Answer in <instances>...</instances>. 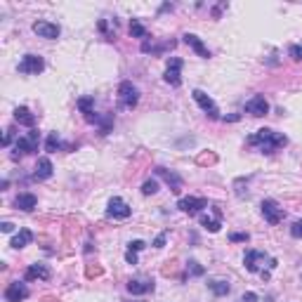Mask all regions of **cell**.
Returning <instances> with one entry per match:
<instances>
[{
	"instance_id": "obj_22",
	"label": "cell",
	"mask_w": 302,
	"mask_h": 302,
	"mask_svg": "<svg viewBox=\"0 0 302 302\" xmlns=\"http://www.w3.org/2000/svg\"><path fill=\"white\" fill-rule=\"evenodd\" d=\"M59 149H64L59 135H57V132H50V137L45 139V151L47 153H55V151H59Z\"/></svg>"
},
{
	"instance_id": "obj_6",
	"label": "cell",
	"mask_w": 302,
	"mask_h": 302,
	"mask_svg": "<svg viewBox=\"0 0 302 302\" xmlns=\"http://www.w3.org/2000/svg\"><path fill=\"white\" fill-rule=\"evenodd\" d=\"M106 215L109 217H113V220H128L130 215H132V208L123 201V198L113 196L109 201V208H106Z\"/></svg>"
},
{
	"instance_id": "obj_37",
	"label": "cell",
	"mask_w": 302,
	"mask_h": 302,
	"mask_svg": "<svg viewBox=\"0 0 302 302\" xmlns=\"http://www.w3.org/2000/svg\"><path fill=\"white\" fill-rule=\"evenodd\" d=\"M0 229H2L5 234H10V231L15 229V225H12V222H2V225H0Z\"/></svg>"
},
{
	"instance_id": "obj_11",
	"label": "cell",
	"mask_w": 302,
	"mask_h": 302,
	"mask_svg": "<svg viewBox=\"0 0 302 302\" xmlns=\"http://www.w3.org/2000/svg\"><path fill=\"white\" fill-rule=\"evenodd\" d=\"M33 33H36L38 38L55 40V38H59L61 29L57 26V24H52V21H33Z\"/></svg>"
},
{
	"instance_id": "obj_14",
	"label": "cell",
	"mask_w": 302,
	"mask_h": 302,
	"mask_svg": "<svg viewBox=\"0 0 302 302\" xmlns=\"http://www.w3.org/2000/svg\"><path fill=\"white\" fill-rule=\"evenodd\" d=\"M50 276H52V272H50L47 264H31L29 269H26V274H24V281H36V279L47 281Z\"/></svg>"
},
{
	"instance_id": "obj_5",
	"label": "cell",
	"mask_w": 302,
	"mask_h": 302,
	"mask_svg": "<svg viewBox=\"0 0 302 302\" xmlns=\"http://www.w3.org/2000/svg\"><path fill=\"white\" fill-rule=\"evenodd\" d=\"M118 99H121V106L132 109V106H137V102H139V90H137L130 80H123L121 85H118Z\"/></svg>"
},
{
	"instance_id": "obj_10",
	"label": "cell",
	"mask_w": 302,
	"mask_h": 302,
	"mask_svg": "<svg viewBox=\"0 0 302 302\" xmlns=\"http://www.w3.org/2000/svg\"><path fill=\"white\" fill-rule=\"evenodd\" d=\"M245 111H248L250 116H255V118H262V116L269 113V102H267L262 94H255L253 99L245 102Z\"/></svg>"
},
{
	"instance_id": "obj_31",
	"label": "cell",
	"mask_w": 302,
	"mask_h": 302,
	"mask_svg": "<svg viewBox=\"0 0 302 302\" xmlns=\"http://www.w3.org/2000/svg\"><path fill=\"white\" fill-rule=\"evenodd\" d=\"M189 272L194 274V276H201V274H203V267L198 264L196 260H191V262H189Z\"/></svg>"
},
{
	"instance_id": "obj_25",
	"label": "cell",
	"mask_w": 302,
	"mask_h": 302,
	"mask_svg": "<svg viewBox=\"0 0 302 302\" xmlns=\"http://www.w3.org/2000/svg\"><path fill=\"white\" fill-rule=\"evenodd\" d=\"M78 109H80V113H85V116L94 113V111H92V109H94V97H80V99H78Z\"/></svg>"
},
{
	"instance_id": "obj_35",
	"label": "cell",
	"mask_w": 302,
	"mask_h": 302,
	"mask_svg": "<svg viewBox=\"0 0 302 302\" xmlns=\"http://www.w3.org/2000/svg\"><path fill=\"white\" fill-rule=\"evenodd\" d=\"M125 260H128L130 264H137V253L135 250H128V253H125Z\"/></svg>"
},
{
	"instance_id": "obj_33",
	"label": "cell",
	"mask_w": 302,
	"mask_h": 302,
	"mask_svg": "<svg viewBox=\"0 0 302 302\" xmlns=\"http://www.w3.org/2000/svg\"><path fill=\"white\" fill-rule=\"evenodd\" d=\"M166 239H168L166 231H163V234H158V236H156V241H153V248H163V245H166Z\"/></svg>"
},
{
	"instance_id": "obj_20",
	"label": "cell",
	"mask_w": 302,
	"mask_h": 302,
	"mask_svg": "<svg viewBox=\"0 0 302 302\" xmlns=\"http://www.w3.org/2000/svg\"><path fill=\"white\" fill-rule=\"evenodd\" d=\"M128 290H130L132 295L151 293V290H153V281H139V279H132V281H128Z\"/></svg>"
},
{
	"instance_id": "obj_1",
	"label": "cell",
	"mask_w": 302,
	"mask_h": 302,
	"mask_svg": "<svg viewBox=\"0 0 302 302\" xmlns=\"http://www.w3.org/2000/svg\"><path fill=\"white\" fill-rule=\"evenodd\" d=\"M253 147H260L262 153H274L276 149H281V147H286L288 139L283 135H279V132H274L269 128H262V130H257L255 135L248 139Z\"/></svg>"
},
{
	"instance_id": "obj_19",
	"label": "cell",
	"mask_w": 302,
	"mask_h": 302,
	"mask_svg": "<svg viewBox=\"0 0 302 302\" xmlns=\"http://www.w3.org/2000/svg\"><path fill=\"white\" fill-rule=\"evenodd\" d=\"M15 206L19 208V210L31 212V210H36V206H38V198L33 196V194H19V196L15 198Z\"/></svg>"
},
{
	"instance_id": "obj_7",
	"label": "cell",
	"mask_w": 302,
	"mask_h": 302,
	"mask_svg": "<svg viewBox=\"0 0 302 302\" xmlns=\"http://www.w3.org/2000/svg\"><path fill=\"white\" fill-rule=\"evenodd\" d=\"M166 83L172 85V88H180L182 85V59L180 57H172L168 61V69H166Z\"/></svg>"
},
{
	"instance_id": "obj_36",
	"label": "cell",
	"mask_w": 302,
	"mask_h": 302,
	"mask_svg": "<svg viewBox=\"0 0 302 302\" xmlns=\"http://www.w3.org/2000/svg\"><path fill=\"white\" fill-rule=\"evenodd\" d=\"M241 302H257V295L255 293H245V295L241 298Z\"/></svg>"
},
{
	"instance_id": "obj_12",
	"label": "cell",
	"mask_w": 302,
	"mask_h": 302,
	"mask_svg": "<svg viewBox=\"0 0 302 302\" xmlns=\"http://www.w3.org/2000/svg\"><path fill=\"white\" fill-rule=\"evenodd\" d=\"M29 298V288L26 283H21V281H15V283H10V286L5 288V300L7 302H21Z\"/></svg>"
},
{
	"instance_id": "obj_17",
	"label": "cell",
	"mask_w": 302,
	"mask_h": 302,
	"mask_svg": "<svg viewBox=\"0 0 302 302\" xmlns=\"http://www.w3.org/2000/svg\"><path fill=\"white\" fill-rule=\"evenodd\" d=\"M156 175H158V177H163V180L168 182V187H170L175 194L182 189V177H180V175L170 172V170H166V168H156Z\"/></svg>"
},
{
	"instance_id": "obj_16",
	"label": "cell",
	"mask_w": 302,
	"mask_h": 302,
	"mask_svg": "<svg viewBox=\"0 0 302 302\" xmlns=\"http://www.w3.org/2000/svg\"><path fill=\"white\" fill-rule=\"evenodd\" d=\"M264 253H260V250H245V255H243V262H245V269L248 272H260V262L264 260Z\"/></svg>"
},
{
	"instance_id": "obj_15",
	"label": "cell",
	"mask_w": 302,
	"mask_h": 302,
	"mask_svg": "<svg viewBox=\"0 0 302 302\" xmlns=\"http://www.w3.org/2000/svg\"><path fill=\"white\" fill-rule=\"evenodd\" d=\"M52 161L50 158H38V163L33 168V180H50L52 177Z\"/></svg>"
},
{
	"instance_id": "obj_28",
	"label": "cell",
	"mask_w": 302,
	"mask_h": 302,
	"mask_svg": "<svg viewBox=\"0 0 302 302\" xmlns=\"http://www.w3.org/2000/svg\"><path fill=\"white\" fill-rule=\"evenodd\" d=\"M290 236H293V239H302V217L293 222V226H290Z\"/></svg>"
},
{
	"instance_id": "obj_18",
	"label": "cell",
	"mask_w": 302,
	"mask_h": 302,
	"mask_svg": "<svg viewBox=\"0 0 302 302\" xmlns=\"http://www.w3.org/2000/svg\"><path fill=\"white\" fill-rule=\"evenodd\" d=\"M15 121L19 123V125H26V128L33 130V125H36V116L31 113L26 106H17L15 109Z\"/></svg>"
},
{
	"instance_id": "obj_2",
	"label": "cell",
	"mask_w": 302,
	"mask_h": 302,
	"mask_svg": "<svg viewBox=\"0 0 302 302\" xmlns=\"http://www.w3.org/2000/svg\"><path fill=\"white\" fill-rule=\"evenodd\" d=\"M38 142H40V135H38V130L33 128V130H29L24 137H19L15 144V156L12 158H19V153H36L38 151Z\"/></svg>"
},
{
	"instance_id": "obj_4",
	"label": "cell",
	"mask_w": 302,
	"mask_h": 302,
	"mask_svg": "<svg viewBox=\"0 0 302 302\" xmlns=\"http://www.w3.org/2000/svg\"><path fill=\"white\" fill-rule=\"evenodd\" d=\"M43 69H45V61H43V57H38V55H24L21 61H19V74L38 76V74H43Z\"/></svg>"
},
{
	"instance_id": "obj_27",
	"label": "cell",
	"mask_w": 302,
	"mask_h": 302,
	"mask_svg": "<svg viewBox=\"0 0 302 302\" xmlns=\"http://www.w3.org/2000/svg\"><path fill=\"white\" fill-rule=\"evenodd\" d=\"M156 191H158V182L156 180H147L142 184V194H144V196H151V194H156Z\"/></svg>"
},
{
	"instance_id": "obj_13",
	"label": "cell",
	"mask_w": 302,
	"mask_h": 302,
	"mask_svg": "<svg viewBox=\"0 0 302 302\" xmlns=\"http://www.w3.org/2000/svg\"><path fill=\"white\" fill-rule=\"evenodd\" d=\"M182 38H184V43H187V45L191 47V50L196 52L198 57H203V59H208V57H210V50H208V47L203 45V40H201L198 36H194V33H184Z\"/></svg>"
},
{
	"instance_id": "obj_29",
	"label": "cell",
	"mask_w": 302,
	"mask_h": 302,
	"mask_svg": "<svg viewBox=\"0 0 302 302\" xmlns=\"http://www.w3.org/2000/svg\"><path fill=\"white\" fill-rule=\"evenodd\" d=\"M248 239H250V236H248V234H241V231H234V234H229V241H231V243H245Z\"/></svg>"
},
{
	"instance_id": "obj_21",
	"label": "cell",
	"mask_w": 302,
	"mask_h": 302,
	"mask_svg": "<svg viewBox=\"0 0 302 302\" xmlns=\"http://www.w3.org/2000/svg\"><path fill=\"white\" fill-rule=\"evenodd\" d=\"M31 241H33V231H31V229H19V234H17L15 239H12V243H10V245L19 250V248L29 245Z\"/></svg>"
},
{
	"instance_id": "obj_8",
	"label": "cell",
	"mask_w": 302,
	"mask_h": 302,
	"mask_svg": "<svg viewBox=\"0 0 302 302\" xmlns=\"http://www.w3.org/2000/svg\"><path fill=\"white\" fill-rule=\"evenodd\" d=\"M177 208L187 215H196L201 212L203 208H208V198H196V196H187V198H180Z\"/></svg>"
},
{
	"instance_id": "obj_9",
	"label": "cell",
	"mask_w": 302,
	"mask_h": 302,
	"mask_svg": "<svg viewBox=\"0 0 302 302\" xmlns=\"http://www.w3.org/2000/svg\"><path fill=\"white\" fill-rule=\"evenodd\" d=\"M191 94H194V99H196V104L201 106V109H203V111H206L208 116H210L212 121H220V111H217V106H215V102H212V99H210V97H208V94H206V92H203V90H194V92H191Z\"/></svg>"
},
{
	"instance_id": "obj_26",
	"label": "cell",
	"mask_w": 302,
	"mask_h": 302,
	"mask_svg": "<svg viewBox=\"0 0 302 302\" xmlns=\"http://www.w3.org/2000/svg\"><path fill=\"white\" fill-rule=\"evenodd\" d=\"M130 36L132 38H147V29H144V24H139V21H130Z\"/></svg>"
},
{
	"instance_id": "obj_23",
	"label": "cell",
	"mask_w": 302,
	"mask_h": 302,
	"mask_svg": "<svg viewBox=\"0 0 302 302\" xmlns=\"http://www.w3.org/2000/svg\"><path fill=\"white\" fill-rule=\"evenodd\" d=\"M208 288H210V290L215 293V295H217V298H222V295H226V293L231 290V286H229L226 281H220V279L210 281V283H208Z\"/></svg>"
},
{
	"instance_id": "obj_30",
	"label": "cell",
	"mask_w": 302,
	"mask_h": 302,
	"mask_svg": "<svg viewBox=\"0 0 302 302\" xmlns=\"http://www.w3.org/2000/svg\"><path fill=\"white\" fill-rule=\"evenodd\" d=\"M288 52H290V57H293L295 61H302V45H290Z\"/></svg>"
},
{
	"instance_id": "obj_3",
	"label": "cell",
	"mask_w": 302,
	"mask_h": 302,
	"mask_svg": "<svg viewBox=\"0 0 302 302\" xmlns=\"http://www.w3.org/2000/svg\"><path fill=\"white\" fill-rule=\"evenodd\" d=\"M260 208H262V215H264V220H267L269 225H279V222H283V217H286V210H283L274 198H264V201L260 203Z\"/></svg>"
},
{
	"instance_id": "obj_32",
	"label": "cell",
	"mask_w": 302,
	"mask_h": 302,
	"mask_svg": "<svg viewBox=\"0 0 302 302\" xmlns=\"http://www.w3.org/2000/svg\"><path fill=\"white\" fill-rule=\"evenodd\" d=\"M12 139H15V130L10 128V130H5V137H2V147H10V144H12Z\"/></svg>"
},
{
	"instance_id": "obj_24",
	"label": "cell",
	"mask_w": 302,
	"mask_h": 302,
	"mask_svg": "<svg viewBox=\"0 0 302 302\" xmlns=\"http://www.w3.org/2000/svg\"><path fill=\"white\" fill-rule=\"evenodd\" d=\"M201 225L206 226L208 231H212V234H217L220 231V226H222V222H220V217H208V215H201Z\"/></svg>"
},
{
	"instance_id": "obj_34",
	"label": "cell",
	"mask_w": 302,
	"mask_h": 302,
	"mask_svg": "<svg viewBox=\"0 0 302 302\" xmlns=\"http://www.w3.org/2000/svg\"><path fill=\"white\" fill-rule=\"evenodd\" d=\"M144 248H147V243H144V241H132V243H130V250H135V253L144 250Z\"/></svg>"
}]
</instances>
